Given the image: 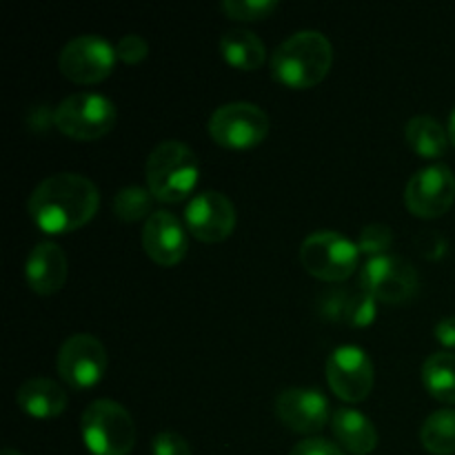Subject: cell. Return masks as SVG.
I'll return each instance as SVG.
<instances>
[{"instance_id": "obj_15", "label": "cell", "mask_w": 455, "mask_h": 455, "mask_svg": "<svg viewBox=\"0 0 455 455\" xmlns=\"http://www.w3.org/2000/svg\"><path fill=\"white\" fill-rule=\"evenodd\" d=\"M142 249L156 265H180L189 249L185 227L172 212H154L142 227Z\"/></svg>"}, {"instance_id": "obj_11", "label": "cell", "mask_w": 455, "mask_h": 455, "mask_svg": "<svg viewBox=\"0 0 455 455\" xmlns=\"http://www.w3.org/2000/svg\"><path fill=\"white\" fill-rule=\"evenodd\" d=\"M455 203V176L447 164H429L413 173L404 189V204L418 218H440Z\"/></svg>"}, {"instance_id": "obj_21", "label": "cell", "mask_w": 455, "mask_h": 455, "mask_svg": "<svg viewBox=\"0 0 455 455\" xmlns=\"http://www.w3.org/2000/svg\"><path fill=\"white\" fill-rule=\"evenodd\" d=\"M425 389L444 404H455V354L438 351L422 364Z\"/></svg>"}, {"instance_id": "obj_26", "label": "cell", "mask_w": 455, "mask_h": 455, "mask_svg": "<svg viewBox=\"0 0 455 455\" xmlns=\"http://www.w3.org/2000/svg\"><path fill=\"white\" fill-rule=\"evenodd\" d=\"M345 318L351 327H369L376 320V300L369 293H358L345 305Z\"/></svg>"}, {"instance_id": "obj_30", "label": "cell", "mask_w": 455, "mask_h": 455, "mask_svg": "<svg viewBox=\"0 0 455 455\" xmlns=\"http://www.w3.org/2000/svg\"><path fill=\"white\" fill-rule=\"evenodd\" d=\"M435 338L440 345L455 349V318H443L435 324Z\"/></svg>"}, {"instance_id": "obj_3", "label": "cell", "mask_w": 455, "mask_h": 455, "mask_svg": "<svg viewBox=\"0 0 455 455\" xmlns=\"http://www.w3.org/2000/svg\"><path fill=\"white\" fill-rule=\"evenodd\" d=\"M198 158L180 140H164L149 154L145 164L147 189L167 204L182 203L198 185Z\"/></svg>"}, {"instance_id": "obj_7", "label": "cell", "mask_w": 455, "mask_h": 455, "mask_svg": "<svg viewBox=\"0 0 455 455\" xmlns=\"http://www.w3.org/2000/svg\"><path fill=\"white\" fill-rule=\"evenodd\" d=\"M209 136L225 149H253L269 133V116L253 102H227L209 118Z\"/></svg>"}, {"instance_id": "obj_8", "label": "cell", "mask_w": 455, "mask_h": 455, "mask_svg": "<svg viewBox=\"0 0 455 455\" xmlns=\"http://www.w3.org/2000/svg\"><path fill=\"white\" fill-rule=\"evenodd\" d=\"M116 60V47L100 36L84 34L76 36L62 47L58 67L71 83L98 84L109 78Z\"/></svg>"}, {"instance_id": "obj_25", "label": "cell", "mask_w": 455, "mask_h": 455, "mask_svg": "<svg viewBox=\"0 0 455 455\" xmlns=\"http://www.w3.org/2000/svg\"><path fill=\"white\" fill-rule=\"evenodd\" d=\"M391 244H394V229L389 225H382V222L367 225L358 235L360 253H367L369 258L385 256Z\"/></svg>"}, {"instance_id": "obj_2", "label": "cell", "mask_w": 455, "mask_h": 455, "mask_svg": "<svg viewBox=\"0 0 455 455\" xmlns=\"http://www.w3.org/2000/svg\"><path fill=\"white\" fill-rule=\"evenodd\" d=\"M333 65V47L320 31L305 29L289 36L271 56V74L283 87L311 89L327 78Z\"/></svg>"}, {"instance_id": "obj_13", "label": "cell", "mask_w": 455, "mask_h": 455, "mask_svg": "<svg viewBox=\"0 0 455 455\" xmlns=\"http://www.w3.org/2000/svg\"><path fill=\"white\" fill-rule=\"evenodd\" d=\"M185 222L189 234L200 243H222L235 229V207L220 191H204L187 204Z\"/></svg>"}, {"instance_id": "obj_20", "label": "cell", "mask_w": 455, "mask_h": 455, "mask_svg": "<svg viewBox=\"0 0 455 455\" xmlns=\"http://www.w3.org/2000/svg\"><path fill=\"white\" fill-rule=\"evenodd\" d=\"M407 145L422 158H443L449 147V132L431 116H416L404 127Z\"/></svg>"}, {"instance_id": "obj_6", "label": "cell", "mask_w": 455, "mask_h": 455, "mask_svg": "<svg viewBox=\"0 0 455 455\" xmlns=\"http://www.w3.org/2000/svg\"><path fill=\"white\" fill-rule=\"evenodd\" d=\"M360 249L338 231H315L300 244V262L314 278L342 283L358 269Z\"/></svg>"}, {"instance_id": "obj_22", "label": "cell", "mask_w": 455, "mask_h": 455, "mask_svg": "<svg viewBox=\"0 0 455 455\" xmlns=\"http://www.w3.org/2000/svg\"><path fill=\"white\" fill-rule=\"evenodd\" d=\"M422 447L434 455L455 453V409L431 413L420 429Z\"/></svg>"}, {"instance_id": "obj_24", "label": "cell", "mask_w": 455, "mask_h": 455, "mask_svg": "<svg viewBox=\"0 0 455 455\" xmlns=\"http://www.w3.org/2000/svg\"><path fill=\"white\" fill-rule=\"evenodd\" d=\"M278 9L275 0H225L222 12L234 20L256 22L262 18H269Z\"/></svg>"}, {"instance_id": "obj_18", "label": "cell", "mask_w": 455, "mask_h": 455, "mask_svg": "<svg viewBox=\"0 0 455 455\" xmlns=\"http://www.w3.org/2000/svg\"><path fill=\"white\" fill-rule=\"evenodd\" d=\"M331 431L347 451L367 455L378 447V431L367 416L349 407H340L331 413Z\"/></svg>"}, {"instance_id": "obj_16", "label": "cell", "mask_w": 455, "mask_h": 455, "mask_svg": "<svg viewBox=\"0 0 455 455\" xmlns=\"http://www.w3.org/2000/svg\"><path fill=\"white\" fill-rule=\"evenodd\" d=\"M69 275V262L56 243H38L31 249L25 265V278L31 291L38 296L58 293Z\"/></svg>"}, {"instance_id": "obj_19", "label": "cell", "mask_w": 455, "mask_h": 455, "mask_svg": "<svg viewBox=\"0 0 455 455\" xmlns=\"http://www.w3.org/2000/svg\"><path fill=\"white\" fill-rule=\"evenodd\" d=\"M220 53L227 65L240 71H256L265 65V43L249 29H231L220 38Z\"/></svg>"}, {"instance_id": "obj_27", "label": "cell", "mask_w": 455, "mask_h": 455, "mask_svg": "<svg viewBox=\"0 0 455 455\" xmlns=\"http://www.w3.org/2000/svg\"><path fill=\"white\" fill-rule=\"evenodd\" d=\"M147 53H149V44L138 34H127L116 44V58L124 65H138V62L145 60Z\"/></svg>"}, {"instance_id": "obj_4", "label": "cell", "mask_w": 455, "mask_h": 455, "mask_svg": "<svg viewBox=\"0 0 455 455\" xmlns=\"http://www.w3.org/2000/svg\"><path fill=\"white\" fill-rule=\"evenodd\" d=\"M83 440L93 455H129L136 444V425L123 404L93 400L80 420Z\"/></svg>"}, {"instance_id": "obj_14", "label": "cell", "mask_w": 455, "mask_h": 455, "mask_svg": "<svg viewBox=\"0 0 455 455\" xmlns=\"http://www.w3.org/2000/svg\"><path fill=\"white\" fill-rule=\"evenodd\" d=\"M275 416L284 427L305 435L318 434L331 420L327 398L320 391L300 389V387L280 391L275 398Z\"/></svg>"}, {"instance_id": "obj_28", "label": "cell", "mask_w": 455, "mask_h": 455, "mask_svg": "<svg viewBox=\"0 0 455 455\" xmlns=\"http://www.w3.org/2000/svg\"><path fill=\"white\" fill-rule=\"evenodd\" d=\"M151 451L154 455H191V447L176 431H163L151 443Z\"/></svg>"}, {"instance_id": "obj_10", "label": "cell", "mask_w": 455, "mask_h": 455, "mask_svg": "<svg viewBox=\"0 0 455 455\" xmlns=\"http://www.w3.org/2000/svg\"><path fill=\"white\" fill-rule=\"evenodd\" d=\"M360 287L373 300L387 305H403L409 302L418 291V274L411 262L398 256L369 258L360 271Z\"/></svg>"}, {"instance_id": "obj_5", "label": "cell", "mask_w": 455, "mask_h": 455, "mask_svg": "<svg viewBox=\"0 0 455 455\" xmlns=\"http://www.w3.org/2000/svg\"><path fill=\"white\" fill-rule=\"evenodd\" d=\"M118 111L102 93H71L53 111V124L71 140L92 142L105 138L116 127Z\"/></svg>"}, {"instance_id": "obj_1", "label": "cell", "mask_w": 455, "mask_h": 455, "mask_svg": "<svg viewBox=\"0 0 455 455\" xmlns=\"http://www.w3.org/2000/svg\"><path fill=\"white\" fill-rule=\"evenodd\" d=\"M100 207L98 187L80 173H56L40 182L29 198V216L44 234H69L93 220Z\"/></svg>"}, {"instance_id": "obj_17", "label": "cell", "mask_w": 455, "mask_h": 455, "mask_svg": "<svg viewBox=\"0 0 455 455\" xmlns=\"http://www.w3.org/2000/svg\"><path fill=\"white\" fill-rule=\"evenodd\" d=\"M69 395L58 382L49 378H31L16 391V404L22 413L36 420H52L65 413Z\"/></svg>"}, {"instance_id": "obj_29", "label": "cell", "mask_w": 455, "mask_h": 455, "mask_svg": "<svg viewBox=\"0 0 455 455\" xmlns=\"http://www.w3.org/2000/svg\"><path fill=\"white\" fill-rule=\"evenodd\" d=\"M289 455H345V453H342L336 444L329 443V440L309 438V440H302L300 444H296Z\"/></svg>"}, {"instance_id": "obj_9", "label": "cell", "mask_w": 455, "mask_h": 455, "mask_svg": "<svg viewBox=\"0 0 455 455\" xmlns=\"http://www.w3.org/2000/svg\"><path fill=\"white\" fill-rule=\"evenodd\" d=\"M107 349L92 333H76L67 338L58 351V373L74 391L96 387L107 371Z\"/></svg>"}, {"instance_id": "obj_23", "label": "cell", "mask_w": 455, "mask_h": 455, "mask_svg": "<svg viewBox=\"0 0 455 455\" xmlns=\"http://www.w3.org/2000/svg\"><path fill=\"white\" fill-rule=\"evenodd\" d=\"M154 194L145 187H124L114 196V213L123 222H147L154 213Z\"/></svg>"}, {"instance_id": "obj_31", "label": "cell", "mask_w": 455, "mask_h": 455, "mask_svg": "<svg viewBox=\"0 0 455 455\" xmlns=\"http://www.w3.org/2000/svg\"><path fill=\"white\" fill-rule=\"evenodd\" d=\"M449 140H451L455 147V109L451 111V118H449Z\"/></svg>"}, {"instance_id": "obj_12", "label": "cell", "mask_w": 455, "mask_h": 455, "mask_svg": "<svg viewBox=\"0 0 455 455\" xmlns=\"http://www.w3.org/2000/svg\"><path fill=\"white\" fill-rule=\"evenodd\" d=\"M327 382L345 403H363L376 382L373 363L360 347H338L327 360Z\"/></svg>"}, {"instance_id": "obj_32", "label": "cell", "mask_w": 455, "mask_h": 455, "mask_svg": "<svg viewBox=\"0 0 455 455\" xmlns=\"http://www.w3.org/2000/svg\"><path fill=\"white\" fill-rule=\"evenodd\" d=\"M3 455H22V453L16 451V449H3Z\"/></svg>"}]
</instances>
